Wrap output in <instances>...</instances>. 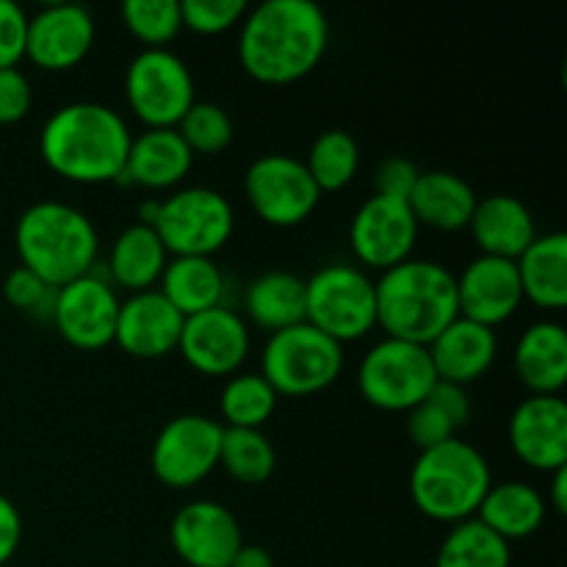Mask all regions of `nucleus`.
<instances>
[{"label": "nucleus", "instance_id": "f257e3e1", "mask_svg": "<svg viewBox=\"0 0 567 567\" xmlns=\"http://www.w3.org/2000/svg\"><path fill=\"white\" fill-rule=\"evenodd\" d=\"M330 22L313 0H264L238 25V61L252 81L288 86L321 64Z\"/></svg>", "mask_w": 567, "mask_h": 567}, {"label": "nucleus", "instance_id": "f03ea898", "mask_svg": "<svg viewBox=\"0 0 567 567\" xmlns=\"http://www.w3.org/2000/svg\"><path fill=\"white\" fill-rule=\"evenodd\" d=\"M131 142V127L120 111L83 100L48 116L39 133V155L64 181L100 186L120 181Z\"/></svg>", "mask_w": 567, "mask_h": 567}, {"label": "nucleus", "instance_id": "7ed1b4c3", "mask_svg": "<svg viewBox=\"0 0 567 567\" xmlns=\"http://www.w3.org/2000/svg\"><path fill=\"white\" fill-rule=\"evenodd\" d=\"M377 327L388 338L430 347L460 316L457 275L437 260L410 258L374 282Z\"/></svg>", "mask_w": 567, "mask_h": 567}, {"label": "nucleus", "instance_id": "20e7f679", "mask_svg": "<svg viewBox=\"0 0 567 567\" xmlns=\"http://www.w3.org/2000/svg\"><path fill=\"white\" fill-rule=\"evenodd\" d=\"M14 247L20 266L42 277L48 286L66 282L94 271L100 236L94 221L75 205L42 199L20 214L14 225Z\"/></svg>", "mask_w": 567, "mask_h": 567}, {"label": "nucleus", "instance_id": "39448f33", "mask_svg": "<svg viewBox=\"0 0 567 567\" xmlns=\"http://www.w3.org/2000/svg\"><path fill=\"white\" fill-rule=\"evenodd\" d=\"M491 485L493 474L485 454L460 437L419 452L410 471V496L415 509L430 520L452 526L476 518Z\"/></svg>", "mask_w": 567, "mask_h": 567}, {"label": "nucleus", "instance_id": "423d86ee", "mask_svg": "<svg viewBox=\"0 0 567 567\" xmlns=\"http://www.w3.org/2000/svg\"><path fill=\"white\" fill-rule=\"evenodd\" d=\"M138 225L153 227L172 258H214L233 238L236 214L221 192L188 186L138 205Z\"/></svg>", "mask_w": 567, "mask_h": 567}, {"label": "nucleus", "instance_id": "0eeeda50", "mask_svg": "<svg viewBox=\"0 0 567 567\" xmlns=\"http://www.w3.org/2000/svg\"><path fill=\"white\" fill-rule=\"evenodd\" d=\"M343 371V347L308 321L275 332L260 354V377L277 396H313L336 385Z\"/></svg>", "mask_w": 567, "mask_h": 567}, {"label": "nucleus", "instance_id": "6e6552de", "mask_svg": "<svg viewBox=\"0 0 567 567\" xmlns=\"http://www.w3.org/2000/svg\"><path fill=\"white\" fill-rule=\"evenodd\" d=\"M305 321L341 347L360 341L377 327L374 280L360 266H324L305 280Z\"/></svg>", "mask_w": 567, "mask_h": 567}, {"label": "nucleus", "instance_id": "1a4fd4ad", "mask_svg": "<svg viewBox=\"0 0 567 567\" xmlns=\"http://www.w3.org/2000/svg\"><path fill=\"white\" fill-rule=\"evenodd\" d=\"M435 382L430 349L399 338H382L374 343L358 369L360 396L385 413H410L430 396Z\"/></svg>", "mask_w": 567, "mask_h": 567}, {"label": "nucleus", "instance_id": "9d476101", "mask_svg": "<svg viewBox=\"0 0 567 567\" xmlns=\"http://www.w3.org/2000/svg\"><path fill=\"white\" fill-rule=\"evenodd\" d=\"M125 97L144 127H177L197 103L186 61L169 48L142 50L125 70Z\"/></svg>", "mask_w": 567, "mask_h": 567}, {"label": "nucleus", "instance_id": "9b49d317", "mask_svg": "<svg viewBox=\"0 0 567 567\" xmlns=\"http://www.w3.org/2000/svg\"><path fill=\"white\" fill-rule=\"evenodd\" d=\"M244 197L260 221L288 230L313 216L321 192L302 161L286 153H269L249 164L244 175Z\"/></svg>", "mask_w": 567, "mask_h": 567}, {"label": "nucleus", "instance_id": "f8f14e48", "mask_svg": "<svg viewBox=\"0 0 567 567\" xmlns=\"http://www.w3.org/2000/svg\"><path fill=\"white\" fill-rule=\"evenodd\" d=\"M225 426L199 413L172 419L158 432L150 452V465L161 485L188 491L219 468V449Z\"/></svg>", "mask_w": 567, "mask_h": 567}, {"label": "nucleus", "instance_id": "ddd939ff", "mask_svg": "<svg viewBox=\"0 0 567 567\" xmlns=\"http://www.w3.org/2000/svg\"><path fill=\"white\" fill-rule=\"evenodd\" d=\"M419 230L408 199L371 194L352 216L349 244L360 264L374 271H388L413 258Z\"/></svg>", "mask_w": 567, "mask_h": 567}, {"label": "nucleus", "instance_id": "4468645a", "mask_svg": "<svg viewBox=\"0 0 567 567\" xmlns=\"http://www.w3.org/2000/svg\"><path fill=\"white\" fill-rule=\"evenodd\" d=\"M120 305L122 299L116 297L114 286L92 271V275L78 277L55 291L50 321L70 347L94 352V349H105L114 343Z\"/></svg>", "mask_w": 567, "mask_h": 567}, {"label": "nucleus", "instance_id": "2eb2a0df", "mask_svg": "<svg viewBox=\"0 0 567 567\" xmlns=\"http://www.w3.org/2000/svg\"><path fill=\"white\" fill-rule=\"evenodd\" d=\"M252 338L236 310L214 308L183 321L177 352L203 377H233L247 360Z\"/></svg>", "mask_w": 567, "mask_h": 567}, {"label": "nucleus", "instance_id": "dca6fc26", "mask_svg": "<svg viewBox=\"0 0 567 567\" xmlns=\"http://www.w3.org/2000/svg\"><path fill=\"white\" fill-rule=\"evenodd\" d=\"M169 540L188 567H230L244 546L241 524L219 502L197 498L177 509L169 526Z\"/></svg>", "mask_w": 567, "mask_h": 567}, {"label": "nucleus", "instance_id": "f3484780", "mask_svg": "<svg viewBox=\"0 0 567 567\" xmlns=\"http://www.w3.org/2000/svg\"><path fill=\"white\" fill-rule=\"evenodd\" d=\"M94 44V17L86 6L50 3L28 17L25 59L44 72L75 70Z\"/></svg>", "mask_w": 567, "mask_h": 567}, {"label": "nucleus", "instance_id": "a211bd4d", "mask_svg": "<svg viewBox=\"0 0 567 567\" xmlns=\"http://www.w3.org/2000/svg\"><path fill=\"white\" fill-rule=\"evenodd\" d=\"M457 305L463 319L496 330L513 319L524 305L518 266L515 260L480 255L457 277Z\"/></svg>", "mask_w": 567, "mask_h": 567}, {"label": "nucleus", "instance_id": "6ab92c4d", "mask_svg": "<svg viewBox=\"0 0 567 567\" xmlns=\"http://www.w3.org/2000/svg\"><path fill=\"white\" fill-rule=\"evenodd\" d=\"M509 446L535 471L567 465V404L563 396H529L509 415Z\"/></svg>", "mask_w": 567, "mask_h": 567}, {"label": "nucleus", "instance_id": "aec40b11", "mask_svg": "<svg viewBox=\"0 0 567 567\" xmlns=\"http://www.w3.org/2000/svg\"><path fill=\"white\" fill-rule=\"evenodd\" d=\"M183 321L158 288L131 293L120 305L114 343L136 360H161L177 349Z\"/></svg>", "mask_w": 567, "mask_h": 567}, {"label": "nucleus", "instance_id": "412c9836", "mask_svg": "<svg viewBox=\"0 0 567 567\" xmlns=\"http://www.w3.org/2000/svg\"><path fill=\"white\" fill-rule=\"evenodd\" d=\"M192 164V150L186 147L175 127H150L131 142L125 169L116 183L166 192L186 181Z\"/></svg>", "mask_w": 567, "mask_h": 567}, {"label": "nucleus", "instance_id": "4be33fe9", "mask_svg": "<svg viewBox=\"0 0 567 567\" xmlns=\"http://www.w3.org/2000/svg\"><path fill=\"white\" fill-rule=\"evenodd\" d=\"M426 349L437 380L465 388L482 380L496 363L498 338L491 327L457 316Z\"/></svg>", "mask_w": 567, "mask_h": 567}, {"label": "nucleus", "instance_id": "5701e85b", "mask_svg": "<svg viewBox=\"0 0 567 567\" xmlns=\"http://www.w3.org/2000/svg\"><path fill=\"white\" fill-rule=\"evenodd\" d=\"M482 255L518 260L537 238V225L524 199L513 194H491L476 203L468 225Z\"/></svg>", "mask_w": 567, "mask_h": 567}, {"label": "nucleus", "instance_id": "b1692460", "mask_svg": "<svg viewBox=\"0 0 567 567\" xmlns=\"http://www.w3.org/2000/svg\"><path fill=\"white\" fill-rule=\"evenodd\" d=\"M476 203L480 197L471 183L446 169L421 172L408 197L419 227H430L437 233L468 230Z\"/></svg>", "mask_w": 567, "mask_h": 567}, {"label": "nucleus", "instance_id": "393cba45", "mask_svg": "<svg viewBox=\"0 0 567 567\" xmlns=\"http://www.w3.org/2000/svg\"><path fill=\"white\" fill-rule=\"evenodd\" d=\"M518 380L532 396H559L567 385V332L559 321H537L518 338L513 352Z\"/></svg>", "mask_w": 567, "mask_h": 567}, {"label": "nucleus", "instance_id": "a878e982", "mask_svg": "<svg viewBox=\"0 0 567 567\" xmlns=\"http://www.w3.org/2000/svg\"><path fill=\"white\" fill-rule=\"evenodd\" d=\"M476 518L496 532L502 540H526L535 535L546 520V498L537 487L526 485V482L509 480V482H493L487 496L482 498Z\"/></svg>", "mask_w": 567, "mask_h": 567}, {"label": "nucleus", "instance_id": "bb28decb", "mask_svg": "<svg viewBox=\"0 0 567 567\" xmlns=\"http://www.w3.org/2000/svg\"><path fill=\"white\" fill-rule=\"evenodd\" d=\"M166 264H169V252L161 244L158 233L136 221L114 238L105 266H109L114 286L131 293H142L161 280Z\"/></svg>", "mask_w": 567, "mask_h": 567}, {"label": "nucleus", "instance_id": "cd10ccee", "mask_svg": "<svg viewBox=\"0 0 567 567\" xmlns=\"http://www.w3.org/2000/svg\"><path fill=\"white\" fill-rule=\"evenodd\" d=\"M524 299L543 310H563L567 305V236L546 233L515 260Z\"/></svg>", "mask_w": 567, "mask_h": 567}, {"label": "nucleus", "instance_id": "c85d7f7f", "mask_svg": "<svg viewBox=\"0 0 567 567\" xmlns=\"http://www.w3.org/2000/svg\"><path fill=\"white\" fill-rule=\"evenodd\" d=\"M158 286L183 319L221 308L227 293V280L214 258H169Z\"/></svg>", "mask_w": 567, "mask_h": 567}, {"label": "nucleus", "instance_id": "c756f323", "mask_svg": "<svg viewBox=\"0 0 567 567\" xmlns=\"http://www.w3.org/2000/svg\"><path fill=\"white\" fill-rule=\"evenodd\" d=\"M249 321L266 332H280L305 321V280L293 271H266L244 293Z\"/></svg>", "mask_w": 567, "mask_h": 567}, {"label": "nucleus", "instance_id": "7c9ffc66", "mask_svg": "<svg viewBox=\"0 0 567 567\" xmlns=\"http://www.w3.org/2000/svg\"><path fill=\"white\" fill-rule=\"evenodd\" d=\"M509 543L487 529L480 518L454 524L435 557V567H509Z\"/></svg>", "mask_w": 567, "mask_h": 567}, {"label": "nucleus", "instance_id": "2f4dec72", "mask_svg": "<svg viewBox=\"0 0 567 567\" xmlns=\"http://www.w3.org/2000/svg\"><path fill=\"white\" fill-rule=\"evenodd\" d=\"M302 164L310 172V177H313L316 188L321 194L341 192L358 175L360 147L352 133L332 127V131H324L316 136V142L310 144L308 158Z\"/></svg>", "mask_w": 567, "mask_h": 567}, {"label": "nucleus", "instance_id": "473e14b6", "mask_svg": "<svg viewBox=\"0 0 567 567\" xmlns=\"http://www.w3.org/2000/svg\"><path fill=\"white\" fill-rule=\"evenodd\" d=\"M280 396L260 374H233L219 396V413L227 430H264L275 415Z\"/></svg>", "mask_w": 567, "mask_h": 567}, {"label": "nucleus", "instance_id": "72a5a7b5", "mask_svg": "<svg viewBox=\"0 0 567 567\" xmlns=\"http://www.w3.org/2000/svg\"><path fill=\"white\" fill-rule=\"evenodd\" d=\"M219 465L227 476L241 485H264L277 468V452L264 430H227L221 432Z\"/></svg>", "mask_w": 567, "mask_h": 567}, {"label": "nucleus", "instance_id": "f704fd0d", "mask_svg": "<svg viewBox=\"0 0 567 567\" xmlns=\"http://www.w3.org/2000/svg\"><path fill=\"white\" fill-rule=\"evenodd\" d=\"M122 22L144 50H161L181 33V3L177 0H127L122 3Z\"/></svg>", "mask_w": 567, "mask_h": 567}, {"label": "nucleus", "instance_id": "c9c22d12", "mask_svg": "<svg viewBox=\"0 0 567 567\" xmlns=\"http://www.w3.org/2000/svg\"><path fill=\"white\" fill-rule=\"evenodd\" d=\"M192 155H219L230 147L236 127L230 114L216 103H194L175 127Z\"/></svg>", "mask_w": 567, "mask_h": 567}, {"label": "nucleus", "instance_id": "e433bc0d", "mask_svg": "<svg viewBox=\"0 0 567 567\" xmlns=\"http://www.w3.org/2000/svg\"><path fill=\"white\" fill-rule=\"evenodd\" d=\"M247 11L244 0H183L181 20L183 28L199 37H219L241 25Z\"/></svg>", "mask_w": 567, "mask_h": 567}, {"label": "nucleus", "instance_id": "4c0bfd02", "mask_svg": "<svg viewBox=\"0 0 567 567\" xmlns=\"http://www.w3.org/2000/svg\"><path fill=\"white\" fill-rule=\"evenodd\" d=\"M55 291L59 288L48 286L42 277L28 271L25 266H17L6 275L3 280V297L20 313L33 316V319H53V305Z\"/></svg>", "mask_w": 567, "mask_h": 567}, {"label": "nucleus", "instance_id": "58836bf2", "mask_svg": "<svg viewBox=\"0 0 567 567\" xmlns=\"http://www.w3.org/2000/svg\"><path fill=\"white\" fill-rule=\"evenodd\" d=\"M408 435L419 446V452H426L457 437V426L432 399H424L408 413Z\"/></svg>", "mask_w": 567, "mask_h": 567}, {"label": "nucleus", "instance_id": "ea45409f", "mask_svg": "<svg viewBox=\"0 0 567 567\" xmlns=\"http://www.w3.org/2000/svg\"><path fill=\"white\" fill-rule=\"evenodd\" d=\"M28 14L22 6L0 0V70H11L25 59Z\"/></svg>", "mask_w": 567, "mask_h": 567}, {"label": "nucleus", "instance_id": "a19ab883", "mask_svg": "<svg viewBox=\"0 0 567 567\" xmlns=\"http://www.w3.org/2000/svg\"><path fill=\"white\" fill-rule=\"evenodd\" d=\"M31 81L17 66L0 70V125H17L31 114Z\"/></svg>", "mask_w": 567, "mask_h": 567}, {"label": "nucleus", "instance_id": "79ce46f5", "mask_svg": "<svg viewBox=\"0 0 567 567\" xmlns=\"http://www.w3.org/2000/svg\"><path fill=\"white\" fill-rule=\"evenodd\" d=\"M421 169L410 158L402 155H391V158L382 161L374 172V194L380 197H393V199H408L413 192L415 181H419Z\"/></svg>", "mask_w": 567, "mask_h": 567}, {"label": "nucleus", "instance_id": "37998d69", "mask_svg": "<svg viewBox=\"0 0 567 567\" xmlns=\"http://www.w3.org/2000/svg\"><path fill=\"white\" fill-rule=\"evenodd\" d=\"M426 399H432V402H435L437 408H441L443 413H446L449 419L454 421V426H457V430H460V426L468 424L471 399H468V393H465V388L437 380L435 388H432L430 396H426Z\"/></svg>", "mask_w": 567, "mask_h": 567}, {"label": "nucleus", "instance_id": "c03bdc74", "mask_svg": "<svg viewBox=\"0 0 567 567\" xmlns=\"http://www.w3.org/2000/svg\"><path fill=\"white\" fill-rule=\"evenodd\" d=\"M22 543V518L9 496L0 493V567L9 563Z\"/></svg>", "mask_w": 567, "mask_h": 567}, {"label": "nucleus", "instance_id": "a18cd8bd", "mask_svg": "<svg viewBox=\"0 0 567 567\" xmlns=\"http://www.w3.org/2000/svg\"><path fill=\"white\" fill-rule=\"evenodd\" d=\"M230 567H275V557H271L266 548L247 546V543H244V546L238 548L236 557H233Z\"/></svg>", "mask_w": 567, "mask_h": 567}, {"label": "nucleus", "instance_id": "49530a36", "mask_svg": "<svg viewBox=\"0 0 567 567\" xmlns=\"http://www.w3.org/2000/svg\"><path fill=\"white\" fill-rule=\"evenodd\" d=\"M548 507L557 515L567 513V465L551 474V487H548Z\"/></svg>", "mask_w": 567, "mask_h": 567}]
</instances>
